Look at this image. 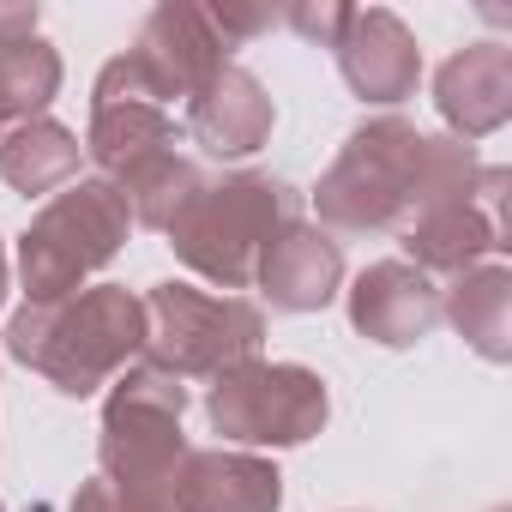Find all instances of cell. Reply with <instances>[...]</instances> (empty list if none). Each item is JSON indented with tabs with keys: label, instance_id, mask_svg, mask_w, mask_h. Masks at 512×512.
<instances>
[{
	"label": "cell",
	"instance_id": "cell-8",
	"mask_svg": "<svg viewBox=\"0 0 512 512\" xmlns=\"http://www.w3.org/2000/svg\"><path fill=\"white\" fill-rule=\"evenodd\" d=\"M332 416V392L302 362H241L211 380L205 422L235 446H308Z\"/></svg>",
	"mask_w": 512,
	"mask_h": 512
},
{
	"label": "cell",
	"instance_id": "cell-3",
	"mask_svg": "<svg viewBox=\"0 0 512 512\" xmlns=\"http://www.w3.org/2000/svg\"><path fill=\"white\" fill-rule=\"evenodd\" d=\"M422 163H428V133L422 127H410L404 115L362 121L338 145V157L326 163V175L314 181L320 229L380 235V229L410 223L416 193H422Z\"/></svg>",
	"mask_w": 512,
	"mask_h": 512
},
{
	"label": "cell",
	"instance_id": "cell-11",
	"mask_svg": "<svg viewBox=\"0 0 512 512\" xmlns=\"http://www.w3.org/2000/svg\"><path fill=\"white\" fill-rule=\"evenodd\" d=\"M278 127V103L266 97V85L253 79L247 67L223 61L193 97H187V133L199 139L205 157H223V163H241L253 157Z\"/></svg>",
	"mask_w": 512,
	"mask_h": 512
},
{
	"label": "cell",
	"instance_id": "cell-12",
	"mask_svg": "<svg viewBox=\"0 0 512 512\" xmlns=\"http://www.w3.org/2000/svg\"><path fill=\"white\" fill-rule=\"evenodd\" d=\"M344 296H350V326L380 350H410L440 326V284L410 260L368 266Z\"/></svg>",
	"mask_w": 512,
	"mask_h": 512
},
{
	"label": "cell",
	"instance_id": "cell-1",
	"mask_svg": "<svg viewBox=\"0 0 512 512\" xmlns=\"http://www.w3.org/2000/svg\"><path fill=\"white\" fill-rule=\"evenodd\" d=\"M7 356L61 398H91L145 356V302L121 284H85L61 302H25L7 320Z\"/></svg>",
	"mask_w": 512,
	"mask_h": 512
},
{
	"label": "cell",
	"instance_id": "cell-21",
	"mask_svg": "<svg viewBox=\"0 0 512 512\" xmlns=\"http://www.w3.org/2000/svg\"><path fill=\"white\" fill-rule=\"evenodd\" d=\"M344 0H296V7H284L278 13V25H290L296 37H308L314 49H332L338 43V31H344Z\"/></svg>",
	"mask_w": 512,
	"mask_h": 512
},
{
	"label": "cell",
	"instance_id": "cell-7",
	"mask_svg": "<svg viewBox=\"0 0 512 512\" xmlns=\"http://www.w3.org/2000/svg\"><path fill=\"white\" fill-rule=\"evenodd\" d=\"M223 61H229V49L217 43L199 0H163V7L145 13L133 49L103 61V73L91 85V103H151V109H163L175 97H193Z\"/></svg>",
	"mask_w": 512,
	"mask_h": 512
},
{
	"label": "cell",
	"instance_id": "cell-15",
	"mask_svg": "<svg viewBox=\"0 0 512 512\" xmlns=\"http://www.w3.org/2000/svg\"><path fill=\"white\" fill-rule=\"evenodd\" d=\"M169 506L175 512H278L284 506V476L260 452L205 446V452H187Z\"/></svg>",
	"mask_w": 512,
	"mask_h": 512
},
{
	"label": "cell",
	"instance_id": "cell-19",
	"mask_svg": "<svg viewBox=\"0 0 512 512\" xmlns=\"http://www.w3.org/2000/svg\"><path fill=\"white\" fill-rule=\"evenodd\" d=\"M199 163L193 157H181V151H163V157H151L145 169H133L115 193L127 199V217L133 223H145V229H169L175 217H181V205L199 193Z\"/></svg>",
	"mask_w": 512,
	"mask_h": 512
},
{
	"label": "cell",
	"instance_id": "cell-22",
	"mask_svg": "<svg viewBox=\"0 0 512 512\" xmlns=\"http://www.w3.org/2000/svg\"><path fill=\"white\" fill-rule=\"evenodd\" d=\"M205 19H211L223 49H241V43H253L260 31L278 25V7H241V0H223V7H205Z\"/></svg>",
	"mask_w": 512,
	"mask_h": 512
},
{
	"label": "cell",
	"instance_id": "cell-14",
	"mask_svg": "<svg viewBox=\"0 0 512 512\" xmlns=\"http://www.w3.org/2000/svg\"><path fill=\"white\" fill-rule=\"evenodd\" d=\"M253 284L266 290V302L278 314H320L338 290H344V247L332 229L320 223H290L278 229V241L260 253V272Z\"/></svg>",
	"mask_w": 512,
	"mask_h": 512
},
{
	"label": "cell",
	"instance_id": "cell-20",
	"mask_svg": "<svg viewBox=\"0 0 512 512\" xmlns=\"http://www.w3.org/2000/svg\"><path fill=\"white\" fill-rule=\"evenodd\" d=\"M61 91V55L55 43L31 37V43H13L0 49V121H37Z\"/></svg>",
	"mask_w": 512,
	"mask_h": 512
},
{
	"label": "cell",
	"instance_id": "cell-6",
	"mask_svg": "<svg viewBox=\"0 0 512 512\" xmlns=\"http://www.w3.org/2000/svg\"><path fill=\"white\" fill-rule=\"evenodd\" d=\"M145 302V362L169 368L175 380H217L260 356L266 314L247 296H211L199 284H151Z\"/></svg>",
	"mask_w": 512,
	"mask_h": 512
},
{
	"label": "cell",
	"instance_id": "cell-5",
	"mask_svg": "<svg viewBox=\"0 0 512 512\" xmlns=\"http://www.w3.org/2000/svg\"><path fill=\"white\" fill-rule=\"evenodd\" d=\"M127 199L109 181H67L61 193H49V205L25 223L19 235V284L25 302H61L79 296L91 284V272H103L115 253L127 247Z\"/></svg>",
	"mask_w": 512,
	"mask_h": 512
},
{
	"label": "cell",
	"instance_id": "cell-2",
	"mask_svg": "<svg viewBox=\"0 0 512 512\" xmlns=\"http://www.w3.org/2000/svg\"><path fill=\"white\" fill-rule=\"evenodd\" d=\"M296 205H302V193L290 181L241 169V175L199 181V193L181 205V217L163 235L187 272H199L205 284H217L229 296V290L253 284L260 253L278 241V229L296 223Z\"/></svg>",
	"mask_w": 512,
	"mask_h": 512
},
{
	"label": "cell",
	"instance_id": "cell-25",
	"mask_svg": "<svg viewBox=\"0 0 512 512\" xmlns=\"http://www.w3.org/2000/svg\"><path fill=\"white\" fill-rule=\"evenodd\" d=\"M7 278L13 272H7V247H0V302H7Z\"/></svg>",
	"mask_w": 512,
	"mask_h": 512
},
{
	"label": "cell",
	"instance_id": "cell-16",
	"mask_svg": "<svg viewBox=\"0 0 512 512\" xmlns=\"http://www.w3.org/2000/svg\"><path fill=\"white\" fill-rule=\"evenodd\" d=\"M440 320H452V332L482 356V362H512V272L500 260L458 272L440 290Z\"/></svg>",
	"mask_w": 512,
	"mask_h": 512
},
{
	"label": "cell",
	"instance_id": "cell-17",
	"mask_svg": "<svg viewBox=\"0 0 512 512\" xmlns=\"http://www.w3.org/2000/svg\"><path fill=\"white\" fill-rule=\"evenodd\" d=\"M85 151L97 163V181L121 187L133 169L175 151V121H169V109H151V103H91Z\"/></svg>",
	"mask_w": 512,
	"mask_h": 512
},
{
	"label": "cell",
	"instance_id": "cell-23",
	"mask_svg": "<svg viewBox=\"0 0 512 512\" xmlns=\"http://www.w3.org/2000/svg\"><path fill=\"white\" fill-rule=\"evenodd\" d=\"M73 512H175L169 500H151V494H133V488H115L103 476H91L79 494H73Z\"/></svg>",
	"mask_w": 512,
	"mask_h": 512
},
{
	"label": "cell",
	"instance_id": "cell-18",
	"mask_svg": "<svg viewBox=\"0 0 512 512\" xmlns=\"http://www.w3.org/2000/svg\"><path fill=\"white\" fill-rule=\"evenodd\" d=\"M79 133L37 115V121H19L0 133V181L19 187L25 199L31 193H61L73 175H79Z\"/></svg>",
	"mask_w": 512,
	"mask_h": 512
},
{
	"label": "cell",
	"instance_id": "cell-26",
	"mask_svg": "<svg viewBox=\"0 0 512 512\" xmlns=\"http://www.w3.org/2000/svg\"><path fill=\"white\" fill-rule=\"evenodd\" d=\"M494 512H506V506H494Z\"/></svg>",
	"mask_w": 512,
	"mask_h": 512
},
{
	"label": "cell",
	"instance_id": "cell-13",
	"mask_svg": "<svg viewBox=\"0 0 512 512\" xmlns=\"http://www.w3.org/2000/svg\"><path fill=\"white\" fill-rule=\"evenodd\" d=\"M434 109L452 139L476 145L512 121V49L506 43H464L434 73Z\"/></svg>",
	"mask_w": 512,
	"mask_h": 512
},
{
	"label": "cell",
	"instance_id": "cell-27",
	"mask_svg": "<svg viewBox=\"0 0 512 512\" xmlns=\"http://www.w3.org/2000/svg\"><path fill=\"white\" fill-rule=\"evenodd\" d=\"M0 512H7V506H0Z\"/></svg>",
	"mask_w": 512,
	"mask_h": 512
},
{
	"label": "cell",
	"instance_id": "cell-4",
	"mask_svg": "<svg viewBox=\"0 0 512 512\" xmlns=\"http://www.w3.org/2000/svg\"><path fill=\"white\" fill-rule=\"evenodd\" d=\"M181 410H187V380H175L169 368L133 362L127 374H115L103 428H97V476L133 494L169 500L193 452L181 434Z\"/></svg>",
	"mask_w": 512,
	"mask_h": 512
},
{
	"label": "cell",
	"instance_id": "cell-10",
	"mask_svg": "<svg viewBox=\"0 0 512 512\" xmlns=\"http://www.w3.org/2000/svg\"><path fill=\"white\" fill-rule=\"evenodd\" d=\"M332 55H338L344 85L362 103H386L392 109V103L416 97V85H422V49H416L410 25L392 7H350Z\"/></svg>",
	"mask_w": 512,
	"mask_h": 512
},
{
	"label": "cell",
	"instance_id": "cell-24",
	"mask_svg": "<svg viewBox=\"0 0 512 512\" xmlns=\"http://www.w3.org/2000/svg\"><path fill=\"white\" fill-rule=\"evenodd\" d=\"M37 37V0H0V49Z\"/></svg>",
	"mask_w": 512,
	"mask_h": 512
},
{
	"label": "cell",
	"instance_id": "cell-9",
	"mask_svg": "<svg viewBox=\"0 0 512 512\" xmlns=\"http://www.w3.org/2000/svg\"><path fill=\"white\" fill-rule=\"evenodd\" d=\"M506 247H512L506 241V169H482L476 193L434 199V205L410 211V223H404V253L428 278H458Z\"/></svg>",
	"mask_w": 512,
	"mask_h": 512
}]
</instances>
